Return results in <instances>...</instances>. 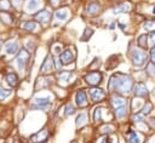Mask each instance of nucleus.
I'll list each match as a JSON object with an SVG mask.
<instances>
[{
	"instance_id": "1",
	"label": "nucleus",
	"mask_w": 155,
	"mask_h": 143,
	"mask_svg": "<svg viewBox=\"0 0 155 143\" xmlns=\"http://www.w3.org/2000/svg\"><path fill=\"white\" fill-rule=\"evenodd\" d=\"M135 84L136 78L132 73L114 72L108 79L106 90L108 93H118L125 97H131Z\"/></svg>"
},
{
	"instance_id": "2",
	"label": "nucleus",
	"mask_w": 155,
	"mask_h": 143,
	"mask_svg": "<svg viewBox=\"0 0 155 143\" xmlns=\"http://www.w3.org/2000/svg\"><path fill=\"white\" fill-rule=\"evenodd\" d=\"M127 60L133 69H143L149 62V51L141 49L133 40H131L127 47Z\"/></svg>"
},
{
	"instance_id": "3",
	"label": "nucleus",
	"mask_w": 155,
	"mask_h": 143,
	"mask_svg": "<svg viewBox=\"0 0 155 143\" xmlns=\"http://www.w3.org/2000/svg\"><path fill=\"white\" fill-rule=\"evenodd\" d=\"M124 139H125V143H144L145 138H147V135L136 130L130 123H127L126 125V130H124Z\"/></svg>"
},
{
	"instance_id": "4",
	"label": "nucleus",
	"mask_w": 155,
	"mask_h": 143,
	"mask_svg": "<svg viewBox=\"0 0 155 143\" xmlns=\"http://www.w3.org/2000/svg\"><path fill=\"white\" fill-rule=\"evenodd\" d=\"M87 95H88V100L91 103L93 104H101L102 102L108 101L109 93L107 90L102 89L101 86H96V87H90L87 90Z\"/></svg>"
},
{
	"instance_id": "5",
	"label": "nucleus",
	"mask_w": 155,
	"mask_h": 143,
	"mask_svg": "<svg viewBox=\"0 0 155 143\" xmlns=\"http://www.w3.org/2000/svg\"><path fill=\"white\" fill-rule=\"evenodd\" d=\"M104 80V74L101 70H87L84 75V81L88 87L101 86Z\"/></svg>"
},
{
	"instance_id": "6",
	"label": "nucleus",
	"mask_w": 155,
	"mask_h": 143,
	"mask_svg": "<svg viewBox=\"0 0 155 143\" xmlns=\"http://www.w3.org/2000/svg\"><path fill=\"white\" fill-rule=\"evenodd\" d=\"M135 10H136L135 4H132L129 0H124V2H118L114 4V6L112 9V14H113V16H120V15L132 14Z\"/></svg>"
},
{
	"instance_id": "7",
	"label": "nucleus",
	"mask_w": 155,
	"mask_h": 143,
	"mask_svg": "<svg viewBox=\"0 0 155 143\" xmlns=\"http://www.w3.org/2000/svg\"><path fill=\"white\" fill-rule=\"evenodd\" d=\"M132 96L142 100H151L150 98V89L147 81H136L132 91Z\"/></svg>"
},
{
	"instance_id": "8",
	"label": "nucleus",
	"mask_w": 155,
	"mask_h": 143,
	"mask_svg": "<svg viewBox=\"0 0 155 143\" xmlns=\"http://www.w3.org/2000/svg\"><path fill=\"white\" fill-rule=\"evenodd\" d=\"M109 110H112L109 107H104V106H101V104L95 107V109L92 112V121H93V124L101 125L103 123H108L109 119L104 117V113H107Z\"/></svg>"
},
{
	"instance_id": "9",
	"label": "nucleus",
	"mask_w": 155,
	"mask_h": 143,
	"mask_svg": "<svg viewBox=\"0 0 155 143\" xmlns=\"http://www.w3.org/2000/svg\"><path fill=\"white\" fill-rule=\"evenodd\" d=\"M74 101H75V106L79 109H82V110L86 109L90 106L87 91L85 89H78L75 92V96H74Z\"/></svg>"
},
{
	"instance_id": "10",
	"label": "nucleus",
	"mask_w": 155,
	"mask_h": 143,
	"mask_svg": "<svg viewBox=\"0 0 155 143\" xmlns=\"http://www.w3.org/2000/svg\"><path fill=\"white\" fill-rule=\"evenodd\" d=\"M60 58H61V61H62V63H63L64 67H66V66H69V64H72V63H74V61H75V58H76L75 49H74L73 46L67 47V49H64V50L62 51V54L60 55Z\"/></svg>"
},
{
	"instance_id": "11",
	"label": "nucleus",
	"mask_w": 155,
	"mask_h": 143,
	"mask_svg": "<svg viewBox=\"0 0 155 143\" xmlns=\"http://www.w3.org/2000/svg\"><path fill=\"white\" fill-rule=\"evenodd\" d=\"M119 130V125L114 124L113 121H108V123H103L101 125H98L97 127V132L101 136H106V135H112V133H116Z\"/></svg>"
},
{
	"instance_id": "12",
	"label": "nucleus",
	"mask_w": 155,
	"mask_h": 143,
	"mask_svg": "<svg viewBox=\"0 0 155 143\" xmlns=\"http://www.w3.org/2000/svg\"><path fill=\"white\" fill-rule=\"evenodd\" d=\"M75 78V74L74 72L72 70H61V72H57V81L61 86H68L73 82Z\"/></svg>"
},
{
	"instance_id": "13",
	"label": "nucleus",
	"mask_w": 155,
	"mask_h": 143,
	"mask_svg": "<svg viewBox=\"0 0 155 143\" xmlns=\"http://www.w3.org/2000/svg\"><path fill=\"white\" fill-rule=\"evenodd\" d=\"M102 5L98 3V2H90L88 4H86L85 9H84V14L87 16V17H96L98 15H101L102 12Z\"/></svg>"
},
{
	"instance_id": "14",
	"label": "nucleus",
	"mask_w": 155,
	"mask_h": 143,
	"mask_svg": "<svg viewBox=\"0 0 155 143\" xmlns=\"http://www.w3.org/2000/svg\"><path fill=\"white\" fill-rule=\"evenodd\" d=\"M135 44L141 47V49H144L147 51H149L150 49V42H149V34L145 33V32H142V33H138L135 38Z\"/></svg>"
},
{
	"instance_id": "15",
	"label": "nucleus",
	"mask_w": 155,
	"mask_h": 143,
	"mask_svg": "<svg viewBox=\"0 0 155 143\" xmlns=\"http://www.w3.org/2000/svg\"><path fill=\"white\" fill-rule=\"evenodd\" d=\"M54 70H56V68H55V60H54L52 56L48 55L44 60V62H42V64L40 67V73L41 74H50V73H52Z\"/></svg>"
},
{
	"instance_id": "16",
	"label": "nucleus",
	"mask_w": 155,
	"mask_h": 143,
	"mask_svg": "<svg viewBox=\"0 0 155 143\" xmlns=\"http://www.w3.org/2000/svg\"><path fill=\"white\" fill-rule=\"evenodd\" d=\"M29 58H30V54H29L27 50L22 49V50L20 51L18 56H17V60H16V61H17V67H18L20 70H24V68H26V66H27Z\"/></svg>"
},
{
	"instance_id": "17",
	"label": "nucleus",
	"mask_w": 155,
	"mask_h": 143,
	"mask_svg": "<svg viewBox=\"0 0 155 143\" xmlns=\"http://www.w3.org/2000/svg\"><path fill=\"white\" fill-rule=\"evenodd\" d=\"M120 62H121V55L115 54V55L109 56V57L107 58V61H106V70L109 72V70L116 69L118 66L120 64Z\"/></svg>"
},
{
	"instance_id": "18",
	"label": "nucleus",
	"mask_w": 155,
	"mask_h": 143,
	"mask_svg": "<svg viewBox=\"0 0 155 143\" xmlns=\"http://www.w3.org/2000/svg\"><path fill=\"white\" fill-rule=\"evenodd\" d=\"M90 123V119H88V114L87 112H79L75 117V126L76 129H82L85 126H87Z\"/></svg>"
},
{
	"instance_id": "19",
	"label": "nucleus",
	"mask_w": 155,
	"mask_h": 143,
	"mask_svg": "<svg viewBox=\"0 0 155 143\" xmlns=\"http://www.w3.org/2000/svg\"><path fill=\"white\" fill-rule=\"evenodd\" d=\"M51 17H52V15H51V12H50L47 9L40 10V11L36 12L35 16H34V18L36 20V22H39V23H41V24H44V26L50 22Z\"/></svg>"
},
{
	"instance_id": "20",
	"label": "nucleus",
	"mask_w": 155,
	"mask_h": 143,
	"mask_svg": "<svg viewBox=\"0 0 155 143\" xmlns=\"http://www.w3.org/2000/svg\"><path fill=\"white\" fill-rule=\"evenodd\" d=\"M145 100H142V98H138V97H133L131 96L130 97V101H129V106H130V110L131 113H136V112H139L144 104Z\"/></svg>"
},
{
	"instance_id": "21",
	"label": "nucleus",
	"mask_w": 155,
	"mask_h": 143,
	"mask_svg": "<svg viewBox=\"0 0 155 143\" xmlns=\"http://www.w3.org/2000/svg\"><path fill=\"white\" fill-rule=\"evenodd\" d=\"M48 130L47 129H42L39 132H36L34 136H32V141L34 143H46V141L48 139Z\"/></svg>"
},
{
	"instance_id": "22",
	"label": "nucleus",
	"mask_w": 155,
	"mask_h": 143,
	"mask_svg": "<svg viewBox=\"0 0 155 143\" xmlns=\"http://www.w3.org/2000/svg\"><path fill=\"white\" fill-rule=\"evenodd\" d=\"M139 112H141L142 114H144L147 118L150 117V115H153L154 112H155V102H154L153 100H147Z\"/></svg>"
},
{
	"instance_id": "23",
	"label": "nucleus",
	"mask_w": 155,
	"mask_h": 143,
	"mask_svg": "<svg viewBox=\"0 0 155 143\" xmlns=\"http://www.w3.org/2000/svg\"><path fill=\"white\" fill-rule=\"evenodd\" d=\"M147 121V117L144 114H142L141 112H136V113H131L130 114V118H129V123L132 125V126H136L141 123H144Z\"/></svg>"
},
{
	"instance_id": "24",
	"label": "nucleus",
	"mask_w": 155,
	"mask_h": 143,
	"mask_svg": "<svg viewBox=\"0 0 155 143\" xmlns=\"http://www.w3.org/2000/svg\"><path fill=\"white\" fill-rule=\"evenodd\" d=\"M141 29L142 32H145V33H151V32H155V18L153 17H148L143 21V23L141 24Z\"/></svg>"
},
{
	"instance_id": "25",
	"label": "nucleus",
	"mask_w": 155,
	"mask_h": 143,
	"mask_svg": "<svg viewBox=\"0 0 155 143\" xmlns=\"http://www.w3.org/2000/svg\"><path fill=\"white\" fill-rule=\"evenodd\" d=\"M54 16H55V18L58 20L60 22H64V21H67V20L70 17V11H69L68 8H60L58 10L55 11Z\"/></svg>"
},
{
	"instance_id": "26",
	"label": "nucleus",
	"mask_w": 155,
	"mask_h": 143,
	"mask_svg": "<svg viewBox=\"0 0 155 143\" xmlns=\"http://www.w3.org/2000/svg\"><path fill=\"white\" fill-rule=\"evenodd\" d=\"M143 70L147 75V81H155V63L149 61Z\"/></svg>"
},
{
	"instance_id": "27",
	"label": "nucleus",
	"mask_w": 155,
	"mask_h": 143,
	"mask_svg": "<svg viewBox=\"0 0 155 143\" xmlns=\"http://www.w3.org/2000/svg\"><path fill=\"white\" fill-rule=\"evenodd\" d=\"M75 113H76V107H75L72 102H68V103L64 106V110H63L64 118H69V117L74 115Z\"/></svg>"
},
{
	"instance_id": "28",
	"label": "nucleus",
	"mask_w": 155,
	"mask_h": 143,
	"mask_svg": "<svg viewBox=\"0 0 155 143\" xmlns=\"http://www.w3.org/2000/svg\"><path fill=\"white\" fill-rule=\"evenodd\" d=\"M18 49H20V46L17 42L12 41V42H8L6 46H5V51L8 55H15L16 52H18Z\"/></svg>"
},
{
	"instance_id": "29",
	"label": "nucleus",
	"mask_w": 155,
	"mask_h": 143,
	"mask_svg": "<svg viewBox=\"0 0 155 143\" xmlns=\"http://www.w3.org/2000/svg\"><path fill=\"white\" fill-rule=\"evenodd\" d=\"M40 4H41L40 0H29L26 9H27L28 12H33V11H35V10H38L40 8Z\"/></svg>"
},
{
	"instance_id": "30",
	"label": "nucleus",
	"mask_w": 155,
	"mask_h": 143,
	"mask_svg": "<svg viewBox=\"0 0 155 143\" xmlns=\"http://www.w3.org/2000/svg\"><path fill=\"white\" fill-rule=\"evenodd\" d=\"M6 81L11 87H15L18 85V76L15 73H9L6 75Z\"/></svg>"
},
{
	"instance_id": "31",
	"label": "nucleus",
	"mask_w": 155,
	"mask_h": 143,
	"mask_svg": "<svg viewBox=\"0 0 155 143\" xmlns=\"http://www.w3.org/2000/svg\"><path fill=\"white\" fill-rule=\"evenodd\" d=\"M101 66H102L101 58H99V57H96V58H93L92 63L88 64L87 70H99V67H101Z\"/></svg>"
},
{
	"instance_id": "32",
	"label": "nucleus",
	"mask_w": 155,
	"mask_h": 143,
	"mask_svg": "<svg viewBox=\"0 0 155 143\" xmlns=\"http://www.w3.org/2000/svg\"><path fill=\"white\" fill-rule=\"evenodd\" d=\"M92 35H93V29H92V28H86V29L84 30V34L81 35L80 40H81V41H88V40L92 38Z\"/></svg>"
},
{
	"instance_id": "33",
	"label": "nucleus",
	"mask_w": 155,
	"mask_h": 143,
	"mask_svg": "<svg viewBox=\"0 0 155 143\" xmlns=\"http://www.w3.org/2000/svg\"><path fill=\"white\" fill-rule=\"evenodd\" d=\"M23 28L26 30H28V32H35L36 30V23H34V22H24Z\"/></svg>"
},
{
	"instance_id": "34",
	"label": "nucleus",
	"mask_w": 155,
	"mask_h": 143,
	"mask_svg": "<svg viewBox=\"0 0 155 143\" xmlns=\"http://www.w3.org/2000/svg\"><path fill=\"white\" fill-rule=\"evenodd\" d=\"M147 123H148V125H149L151 132H155V114L148 117V118H147Z\"/></svg>"
},
{
	"instance_id": "35",
	"label": "nucleus",
	"mask_w": 155,
	"mask_h": 143,
	"mask_svg": "<svg viewBox=\"0 0 155 143\" xmlns=\"http://www.w3.org/2000/svg\"><path fill=\"white\" fill-rule=\"evenodd\" d=\"M12 93L11 90H5V89H0V101H4L5 98H8L10 95Z\"/></svg>"
},
{
	"instance_id": "36",
	"label": "nucleus",
	"mask_w": 155,
	"mask_h": 143,
	"mask_svg": "<svg viewBox=\"0 0 155 143\" xmlns=\"http://www.w3.org/2000/svg\"><path fill=\"white\" fill-rule=\"evenodd\" d=\"M149 61L155 63V45L149 49Z\"/></svg>"
},
{
	"instance_id": "37",
	"label": "nucleus",
	"mask_w": 155,
	"mask_h": 143,
	"mask_svg": "<svg viewBox=\"0 0 155 143\" xmlns=\"http://www.w3.org/2000/svg\"><path fill=\"white\" fill-rule=\"evenodd\" d=\"M10 8H11V4L8 2V0H0V9L9 10Z\"/></svg>"
},
{
	"instance_id": "38",
	"label": "nucleus",
	"mask_w": 155,
	"mask_h": 143,
	"mask_svg": "<svg viewBox=\"0 0 155 143\" xmlns=\"http://www.w3.org/2000/svg\"><path fill=\"white\" fill-rule=\"evenodd\" d=\"M144 143H155V132H151V133L147 135V138H145Z\"/></svg>"
},
{
	"instance_id": "39",
	"label": "nucleus",
	"mask_w": 155,
	"mask_h": 143,
	"mask_svg": "<svg viewBox=\"0 0 155 143\" xmlns=\"http://www.w3.org/2000/svg\"><path fill=\"white\" fill-rule=\"evenodd\" d=\"M51 6H54V8H58L62 3H63V0H48Z\"/></svg>"
},
{
	"instance_id": "40",
	"label": "nucleus",
	"mask_w": 155,
	"mask_h": 143,
	"mask_svg": "<svg viewBox=\"0 0 155 143\" xmlns=\"http://www.w3.org/2000/svg\"><path fill=\"white\" fill-rule=\"evenodd\" d=\"M149 42H150V47L155 45V32L149 33Z\"/></svg>"
},
{
	"instance_id": "41",
	"label": "nucleus",
	"mask_w": 155,
	"mask_h": 143,
	"mask_svg": "<svg viewBox=\"0 0 155 143\" xmlns=\"http://www.w3.org/2000/svg\"><path fill=\"white\" fill-rule=\"evenodd\" d=\"M150 98L155 102V84H154V86L150 89Z\"/></svg>"
},
{
	"instance_id": "42",
	"label": "nucleus",
	"mask_w": 155,
	"mask_h": 143,
	"mask_svg": "<svg viewBox=\"0 0 155 143\" xmlns=\"http://www.w3.org/2000/svg\"><path fill=\"white\" fill-rule=\"evenodd\" d=\"M116 27H118V26H116V21H113V22H110V24L108 26V29H109V30H114Z\"/></svg>"
},
{
	"instance_id": "43",
	"label": "nucleus",
	"mask_w": 155,
	"mask_h": 143,
	"mask_svg": "<svg viewBox=\"0 0 155 143\" xmlns=\"http://www.w3.org/2000/svg\"><path fill=\"white\" fill-rule=\"evenodd\" d=\"M0 49H2V42H0Z\"/></svg>"
}]
</instances>
